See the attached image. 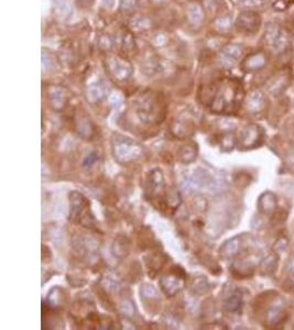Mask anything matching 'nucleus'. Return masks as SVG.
<instances>
[{
	"label": "nucleus",
	"instance_id": "17",
	"mask_svg": "<svg viewBox=\"0 0 294 330\" xmlns=\"http://www.w3.org/2000/svg\"><path fill=\"white\" fill-rule=\"evenodd\" d=\"M275 205H276V198L275 196L272 195V194H265V195L261 197L260 202H259V206H260V209L263 213H271V211L275 208Z\"/></svg>",
	"mask_w": 294,
	"mask_h": 330
},
{
	"label": "nucleus",
	"instance_id": "15",
	"mask_svg": "<svg viewBox=\"0 0 294 330\" xmlns=\"http://www.w3.org/2000/svg\"><path fill=\"white\" fill-rule=\"evenodd\" d=\"M104 86L100 83H94L87 88V98L91 103H97L100 99H103L104 96Z\"/></svg>",
	"mask_w": 294,
	"mask_h": 330
},
{
	"label": "nucleus",
	"instance_id": "27",
	"mask_svg": "<svg viewBox=\"0 0 294 330\" xmlns=\"http://www.w3.org/2000/svg\"><path fill=\"white\" fill-rule=\"evenodd\" d=\"M140 1L143 3H149V4H155V6H161V4L165 3L168 0H140Z\"/></svg>",
	"mask_w": 294,
	"mask_h": 330
},
{
	"label": "nucleus",
	"instance_id": "28",
	"mask_svg": "<svg viewBox=\"0 0 294 330\" xmlns=\"http://www.w3.org/2000/svg\"><path fill=\"white\" fill-rule=\"evenodd\" d=\"M103 3H104L106 7L112 8V7L113 6V3H115V1H113V0H103Z\"/></svg>",
	"mask_w": 294,
	"mask_h": 330
},
{
	"label": "nucleus",
	"instance_id": "8",
	"mask_svg": "<svg viewBox=\"0 0 294 330\" xmlns=\"http://www.w3.org/2000/svg\"><path fill=\"white\" fill-rule=\"evenodd\" d=\"M266 64H267L266 54L261 51H258L253 52L251 54L245 57L243 63H241V68L247 73H253L258 72V70L265 67Z\"/></svg>",
	"mask_w": 294,
	"mask_h": 330
},
{
	"label": "nucleus",
	"instance_id": "1",
	"mask_svg": "<svg viewBox=\"0 0 294 330\" xmlns=\"http://www.w3.org/2000/svg\"><path fill=\"white\" fill-rule=\"evenodd\" d=\"M243 90L240 84L234 79L225 78L202 89V103L216 113H230L238 107Z\"/></svg>",
	"mask_w": 294,
	"mask_h": 330
},
{
	"label": "nucleus",
	"instance_id": "23",
	"mask_svg": "<svg viewBox=\"0 0 294 330\" xmlns=\"http://www.w3.org/2000/svg\"><path fill=\"white\" fill-rule=\"evenodd\" d=\"M53 56H52L49 52L43 51L42 53V66L43 69H50L53 66Z\"/></svg>",
	"mask_w": 294,
	"mask_h": 330
},
{
	"label": "nucleus",
	"instance_id": "6",
	"mask_svg": "<svg viewBox=\"0 0 294 330\" xmlns=\"http://www.w3.org/2000/svg\"><path fill=\"white\" fill-rule=\"evenodd\" d=\"M243 54V47L239 44H227L218 54V62L224 68H232L240 60Z\"/></svg>",
	"mask_w": 294,
	"mask_h": 330
},
{
	"label": "nucleus",
	"instance_id": "29",
	"mask_svg": "<svg viewBox=\"0 0 294 330\" xmlns=\"http://www.w3.org/2000/svg\"><path fill=\"white\" fill-rule=\"evenodd\" d=\"M289 268L291 272H294V258L291 259V261L289 263Z\"/></svg>",
	"mask_w": 294,
	"mask_h": 330
},
{
	"label": "nucleus",
	"instance_id": "13",
	"mask_svg": "<svg viewBox=\"0 0 294 330\" xmlns=\"http://www.w3.org/2000/svg\"><path fill=\"white\" fill-rule=\"evenodd\" d=\"M246 106L250 112H258L265 106V96L260 90H253L246 100Z\"/></svg>",
	"mask_w": 294,
	"mask_h": 330
},
{
	"label": "nucleus",
	"instance_id": "3",
	"mask_svg": "<svg viewBox=\"0 0 294 330\" xmlns=\"http://www.w3.org/2000/svg\"><path fill=\"white\" fill-rule=\"evenodd\" d=\"M265 41L274 54H282L291 44V34L278 23L270 22L265 30Z\"/></svg>",
	"mask_w": 294,
	"mask_h": 330
},
{
	"label": "nucleus",
	"instance_id": "14",
	"mask_svg": "<svg viewBox=\"0 0 294 330\" xmlns=\"http://www.w3.org/2000/svg\"><path fill=\"white\" fill-rule=\"evenodd\" d=\"M287 83H288L287 75L278 74L270 81L268 89H269L271 94L279 95L280 92H282L285 89V87H287Z\"/></svg>",
	"mask_w": 294,
	"mask_h": 330
},
{
	"label": "nucleus",
	"instance_id": "10",
	"mask_svg": "<svg viewBox=\"0 0 294 330\" xmlns=\"http://www.w3.org/2000/svg\"><path fill=\"white\" fill-rule=\"evenodd\" d=\"M205 18L204 8L199 2H191L186 9V19L193 26H200Z\"/></svg>",
	"mask_w": 294,
	"mask_h": 330
},
{
	"label": "nucleus",
	"instance_id": "18",
	"mask_svg": "<svg viewBox=\"0 0 294 330\" xmlns=\"http://www.w3.org/2000/svg\"><path fill=\"white\" fill-rule=\"evenodd\" d=\"M151 43L153 46L156 47H164L169 42V34L162 31H158V32L153 33L151 37Z\"/></svg>",
	"mask_w": 294,
	"mask_h": 330
},
{
	"label": "nucleus",
	"instance_id": "30",
	"mask_svg": "<svg viewBox=\"0 0 294 330\" xmlns=\"http://www.w3.org/2000/svg\"><path fill=\"white\" fill-rule=\"evenodd\" d=\"M293 284H294V279H293Z\"/></svg>",
	"mask_w": 294,
	"mask_h": 330
},
{
	"label": "nucleus",
	"instance_id": "11",
	"mask_svg": "<svg viewBox=\"0 0 294 330\" xmlns=\"http://www.w3.org/2000/svg\"><path fill=\"white\" fill-rule=\"evenodd\" d=\"M129 30L131 32L140 33V32H146V31L150 30L152 26V20L148 16L140 15H134L130 18L129 20Z\"/></svg>",
	"mask_w": 294,
	"mask_h": 330
},
{
	"label": "nucleus",
	"instance_id": "25",
	"mask_svg": "<svg viewBox=\"0 0 294 330\" xmlns=\"http://www.w3.org/2000/svg\"><path fill=\"white\" fill-rule=\"evenodd\" d=\"M292 3H294V0H278V1L274 2L273 8L274 10L282 11L285 10V9H288Z\"/></svg>",
	"mask_w": 294,
	"mask_h": 330
},
{
	"label": "nucleus",
	"instance_id": "5",
	"mask_svg": "<svg viewBox=\"0 0 294 330\" xmlns=\"http://www.w3.org/2000/svg\"><path fill=\"white\" fill-rule=\"evenodd\" d=\"M261 25V17L257 11L244 10L236 19V28L241 33L254 34Z\"/></svg>",
	"mask_w": 294,
	"mask_h": 330
},
{
	"label": "nucleus",
	"instance_id": "19",
	"mask_svg": "<svg viewBox=\"0 0 294 330\" xmlns=\"http://www.w3.org/2000/svg\"><path fill=\"white\" fill-rule=\"evenodd\" d=\"M98 45L104 51L111 50L112 47H115V39L111 37L109 34H103L98 39Z\"/></svg>",
	"mask_w": 294,
	"mask_h": 330
},
{
	"label": "nucleus",
	"instance_id": "2",
	"mask_svg": "<svg viewBox=\"0 0 294 330\" xmlns=\"http://www.w3.org/2000/svg\"><path fill=\"white\" fill-rule=\"evenodd\" d=\"M136 110L140 120L160 122L164 118V104L161 97L150 90L141 92L136 100Z\"/></svg>",
	"mask_w": 294,
	"mask_h": 330
},
{
	"label": "nucleus",
	"instance_id": "26",
	"mask_svg": "<svg viewBox=\"0 0 294 330\" xmlns=\"http://www.w3.org/2000/svg\"><path fill=\"white\" fill-rule=\"evenodd\" d=\"M240 297L238 295H234V296H231L229 299H228V304H227V307L228 309L230 310H236L238 309V307L240 305Z\"/></svg>",
	"mask_w": 294,
	"mask_h": 330
},
{
	"label": "nucleus",
	"instance_id": "7",
	"mask_svg": "<svg viewBox=\"0 0 294 330\" xmlns=\"http://www.w3.org/2000/svg\"><path fill=\"white\" fill-rule=\"evenodd\" d=\"M115 47H117L121 53H125L126 55L133 54L136 52V41L133 37L131 31L128 30H121L115 35Z\"/></svg>",
	"mask_w": 294,
	"mask_h": 330
},
{
	"label": "nucleus",
	"instance_id": "16",
	"mask_svg": "<svg viewBox=\"0 0 294 330\" xmlns=\"http://www.w3.org/2000/svg\"><path fill=\"white\" fill-rule=\"evenodd\" d=\"M231 17L229 15H224L218 17L217 19L214 21V29L217 31L218 33H227L231 28Z\"/></svg>",
	"mask_w": 294,
	"mask_h": 330
},
{
	"label": "nucleus",
	"instance_id": "9",
	"mask_svg": "<svg viewBox=\"0 0 294 330\" xmlns=\"http://www.w3.org/2000/svg\"><path fill=\"white\" fill-rule=\"evenodd\" d=\"M262 136V130L260 127L256 125H250L245 128L241 131L240 134V141L243 144V148L249 149L258 147V142L261 140Z\"/></svg>",
	"mask_w": 294,
	"mask_h": 330
},
{
	"label": "nucleus",
	"instance_id": "12",
	"mask_svg": "<svg viewBox=\"0 0 294 330\" xmlns=\"http://www.w3.org/2000/svg\"><path fill=\"white\" fill-rule=\"evenodd\" d=\"M164 61H162L156 55H148L142 61V70L148 75H155L163 70Z\"/></svg>",
	"mask_w": 294,
	"mask_h": 330
},
{
	"label": "nucleus",
	"instance_id": "22",
	"mask_svg": "<svg viewBox=\"0 0 294 330\" xmlns=\"http://www.w3.org/2000/svg\"><path fill=\"white\" fill-rule=\"evenodd\" d=\"M268 314H269L268 319L273 324L279 323V321L282 319V310H281L279 307H272Z\"/></svg>",
	"mask_w": 294,
	"mask_h": 330
},
{
	"label": "nucleus",
	"instance_id": "20",
	"mask_svg": "<svg viewBox=\"0 0 294 330\" xmlns=\"http://www.w3.org/2000/svg\"><path fill=\"white\" fill-rule=\"evenodd\" d=\"M55 9L58 11L59 16L64 18V19H68L69 16H72V8L68 6L67 2L64 1H58L55 4Z\"/></svg>",
	"mask_w": 294,
	"mask_h": 330
},
{
	"label": "nucleus",
	"instance_id": "24",
	"mask_svg": "<svg viewBox=\"0 0 294 330\" xmlns=\"http://www.w3.org/2000/svg\"><path fill=\"white\" fill-rule=\"evenodd\" d=\"M138 0H121V10L124 12H130L137 6Z\"/></svg>",
	"mask_w": 294,
	"mask_h": 330
},
{
	"label": "nucleus",
	"instance_id": "4",
	"mask_svg": "<svg viewBox=\"0 0 294 330\" xmlns=\"http://www.w3.org/2000/svg\"><path fill=\"white\" fill-rule=\"evenodd\" d=\"M105 67L111 77L119 83L128 82L134 75V67L130 62L119 55H107L105 59Z\"/></svg>",
	"mask_w": 294,
	"mask_h": 330
},
{
	"label": "nucleus",
	"instance_id": "21",
	"mask_svg": "<svg viewBox=\"0 0 294 330\" xmlns=\"http://www.w3.org/2000/svg\"><path fill=\"white\" fill-rule=\"evenodd\" d=\"M50 96H51V98H52V100H53L54 104L60 105V106L63 105L65 97H64V92H63L62 89H61V88L54 87L53 89L51 90Z\"/></svg>",
	"mask_w": 294,
	"mask_h": 330
}]
</instances>
